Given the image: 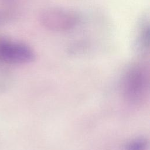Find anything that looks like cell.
I'll return each mask as SVG.
<instances>
[{
  "mask_svg": "<svg viewBox=\"0 0 150 150\" xmlns=\"http://www.w3.org/2000/svg\"><path fill=\"white\" fill-rule=\"evenodd\" d=\"M35 58L33 50L27 45L0 36V62L25 64Z\"/></svg>",
  "mask_w": 150,
  "mask_h": 150,
  "instance_id": "cell-1",
  "label": "cell"
},
{
  "mask_svg": "<svg viewBox=\"0 0 150 150\" xmlns=\"http://www.w3.org/2000/svg\"><path fill=\"white\" fill-rule=\"evenodd\" d=\"M77 19V15L72 11L56 8L43 11L40 18L44 26L55 31H63L73 28Z\"/></svg>",
  "mask_w": 150,
  "mask_h": 150,
  "instance_id": "cell-2",
  "label": "cell"
},
{
  "mask_svg": "<svg viewBox=\"0 0 150 150\" xmlns=\"http://www.w3.org/2000/svg\"><path fill=\"white\" fill-rule=\"evenodd\" d=\"M146 83L145 76L142 71L133 70L126 77L125 81L127 96L134 100L138 99L145 91Z\"/></svg>",
  "mask_w": 150,
  "mask_h": 150,
  "instance_id": "cell-3",
  "label": "cell"
},
{
  "mask_svg": "<svg viewBox=\"0 0 150 150\" xmlns=\"http://www.w3.org/2000/svg\"><path fill=\"white\" fill-rule=\"evenodd\" d=\"M146 142L143 139H136L130 142L127 146V150H145Z\"/></svg>",
  "mask_w": 150,
  "mask_h": 150,
  "instance_id": "cell-4",
  "label": "cell"
}]
</instances>
